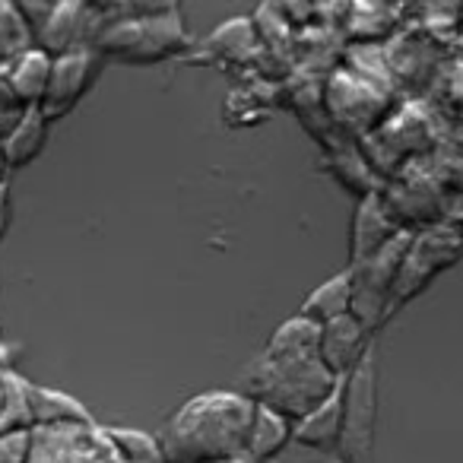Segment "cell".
<instances>
[{"label": "cell", "mask_w": 463, "mask_h": 463, "mask_svg": "<svg viewBox=\"0 0 463 463\" xmlns=\"http://www.w3.org/2000/svg\"><path fill=\"white\" fill-rule=\"evenodd\" d=\"M54 54H48L45 48H26L20 58L10 64L7 71V90L23 109H39L45 99L48 80H52Z\"/></svg>", "instance_id": "cell-10"}, {"label": "cell", "mask_w": 463, "mask_h": 463, "mask_svg": "<svg viewBox=\"0 0 463 463\" xmlns=\"http://www.w3.org/2000/svg\"><path fill=\"white\" fill-rule=\"evenodd\" d=\"M29 45V26L14 0H0V64H14Z\"/></svg>", "instance_id": "cell-18"}, {"label": "cell", "mask_w": 463, "mask_h": 463, "mask_svg": "<svg viewBox=\"0 0 463 463\" xmlns=\"http://www.w3.org/2000/svg\"><path fill=\"white\" fill-rule=\"evenodd\" d=\"M187 45V29L178 14L172 16H118L102 26L96 52L128 64H156Z\"/></svg>", "instance_id": "cell-3"}, {"label": "cell", "mask_w": 463, "mask_h": 463, "mask_svg": "<svg viewBox=\"0 0 463 463\" xmlns=\"http://www.w3.org/2000/svg\"><path fill=\"white\" fill-rule=\"evenodd\" d=\"M378 429V372L374 355L368 353L343 378V435L336 454L343 463H368Z\"/></svg>", "instance_id": "cell-4"}, {"label": "cell", "mask_w": 463, "mask_h": 463, "mask_svg": "<svg viewBox=\"0 0 463 463\" xmlns=\"http://www.w3.org/2000/svg\"><path fill=\"white\" fill-rule=\"evenodd\" d=\"M353 296H355V283H353V270L336 273V277L324 279L302 305V315H308L311 321L327 324L334 317H343L353 311Z\"/></svg>", "instance_id": "cell-14"}, {"label": "cell", "mask_w": 463, "mask_h": 463, "mask_svg": "<svg viewBox=\"0 0 463 463\" xmlns=\"http://www.w3.org/2000/svg\"><path fill=\"white\" fill-rule=\"evenodd\" d=\"M317 340H321V324L311 321L308 315L298 311L286 324L273 330L264 355L270 359H289V355H317Z\"/></svg>", "instance_id": "cell-15"}, {"label": "cell", "mask_w": 463, "mask_h": 463, "mask_svg": "<svg viewBox=\"0 0 463 463\" xmlns=\"http://www.w3.org/2000/svg\"><path fill=\"white\" fill-rule=\"evenodd\" d=\"M99 71H102V54H99L96 48H77V52L58 54L39 111L48 118V121L64 118L67 111L77 109L80 99L90 92V86L96 83Z\"/></svg>", "instance_id": "cell-7"}, {"label": "cell", "mask_w": 463, "mask_h": 463, "mask_svg": "<svg viewBox=\"0 0 463 463\" xmlns=\"http://www.w3.org/2000/svg\"><path fill=\"white\" fill-rule=\"evenodd\" d=\"M340 435H343V381L334 387V393L327 400H321L315 410H308L298 419L296 431H292V441L315 450H336Z\"/></svg>", "instance_id": "cell-9"}, {"label": "cell", "mask_w": 463, "mask_h": 463, "mask_svg": "<svg viewBox=\"0 0 463 463\" xmlns=\"http://www.w3.org/2000/svg\"><path fill=\"white\" fill-rule=\"evenodd\" d=\"M258 400L239 391L191 397L162 429L165 463H245Z\"/></svg>", "instance_id": "cell-1"}, {"label": "cell", "mask_w": 463, "mask_h": 463, "mask_svg": "<svg viewBox=\"0 0 463 463\" xmlns=\"http://www.w3.org/2000/svg\"><path fill=\"white\" fill-rule=\"evenodd\" d=\"M35 429L0 431V463H29L33 460Z\"/></svg>", "instance_id": "cell-20"}, {"label": "cell", "mask_w": 463, "mask_h": 463, "mask_svg": "<svg viewBox=\"0 0 463 463\" xmlns=\"http://www.w3.org/2000/svg\"><path fill=\"white\" fill-rule=\"evenodd\" d=\"M216 58H225V61H248L254 52V26L251 20H229L210 35L206 42Z\"/></svg>", "instance_id": "cell-17"}, {"label": "cell", "mask_w": 463, "mask_h": 463, "mask_svg": "<svg viewBox=\"0 0 463 463\" xmlns=\"http://www.w3.org/2000/svg\"><path fill=\"white\" fill-rule=\"evenodd\" d=\"M48 118L39 109H23V115L16 118V124L10 128V134L0 143V156L4 162L14 168L29 165L42 156L48 143Z\"/></svg>", "instance_id": "cell-12"}, {"label": "cell", "mask_w": 463, "mask_h": 463, "mask_svg": "<svg viewBox=\"0 0 463 463\" xmlns=\"http://www.w3.org/2000/svg\"><path fill=\"white\" fill-rule=\"evenodd\" d=\"M92 4H96V7H102V10H109V7H118L121 0H92Z\"/></svg>", "instance_id": "cell-23"}, {"label": "cell", "mask_w": 463, "mask_h": 463, "mask_svg": "<svg viewBox=\"0 0 463 463\" xmlns=\"http://www.w3.org/2000/svg\"><path fill=\"white\" fill-rule=\"evenodd\" d=\"M121 16H172L178 14V0H121Z\"/></svg>", "instance_id": "cell-21"}, {"label": "cell", "mask_w": 463, "mask_h": 463, "mask_svg": "<svg viewBox=\"0 0 463 463\" xmlns=\"http://www.w3.org/2000/svg\"><path fill=\"white\" fill-rule=\"evenodd\" d=\"M105 10L92 0H52L39 29V48L48 54H67L77 48H96V39L105 26Z\"/></svg>", "instance_id": "cell-6"}, {"label": "cell", "mask_w": 463, "mask_h": 463, "mask_svg": "<svg viewBox=\"0 0 463 463\" xmlns=\"http://www.w3.org/2000/svg\"><path fill=\"white\" fill-rule=\"evenodd\" d=\"M340 381L343 378H336L324 365L321 355H289V359L260 355L258 365L251 368V397L298 422L305 412L327 400Z\"/></svg>", "instance_id": "cell-2"}, {"label": "cell", "mask_w": 463, "mask_h": 463, "mask_svg": "<svg viewBox=\"0 0 463 463\" xmlns=\"http://www.w3.org/2000/svg\"><path fill=\"white\" fill-rule=\"evenodd\" d=\"M29 412L35 425H64V422H92L90 410L73 397L52 387L29 384Z\"/></svg>", "instance_id": "cell-16"}, {"label": "cell", "mask_w": 463, "mask_h": 463, "mask_svg": "<svg viewBox=\"0 0 463 463\" xmlns=\"http://www.w3.org/2000/svg\"><path fill=\"white\" fill-rule=\"evenodd\" d=\"M14 384H16L14 372H0V419H4V412L10 410V400H14Z\"/></svg>", "instance_id": "cell-22"}, {"label": "cell", "mask_w": 463, "mask_h": 463, "mask_svg": "<svg viewBox=\"0 0 463 463\" xmlns=\"http://www.w3.org/2000/svg\"><path fill=\"white\" fill-rule=\"evenodd\" d=\"M124 463H165L159 438H149L137 429H105Z\"/></svg>", "instance_id": "cell-19"}, {"label": "cell", "mask_w": 463, "mask_h": 463, "mask_svg": "<svg viewBox=\"0 0 463 463\" xmlns=\"http://www.w3.org/2000/svg\"><path fill=\"white\" fill-rule=\"evenodd\" d=\"M292 431H296V422H292L286 412L273 410V406H267L258 400L251 435H248L245 463H270L273 457L283 454V448L292 441Z\"/></svg>", "instance_id": "cell-11"}, {"label": "cell", "mask_w": 463, "mask_h": 463, "mask_svg": "<svg viewBox=\"0 0 463 463\" xmlns=\"http://www.w3.org/2000/svg\"><path fill=\"white\" fill-rule=\"evenodd\" d=\"M368 334H372V330H368L353 311L343 317H334V321L321 324L317 355H321V362L336 374V378H346V374L372 353Z\"/></svg>", "instance_id": "cell-8"}, {"label": "cell", "mask_w": 463, "mask_h": 463, "mask_svg": "<svg viewBox=\"0 0 463 463\" xmlns=\"http://www.w3.org/2000/svg\"><path fill=\"white\" fill-rule=\"evenodd\" d=\"M393 235H397V229L391 222V213L381 206V200L374 194H368L359 203V213H355L353 222V264L378 254Z\"/></svg>", "instance_id": "cell-13"}, {"label": "cell", "mask_w": 463, "mask_h": 463, "mask_svg": "<svg viewBox=\"0 0 463 463\" xmlns=\"http://www.w3.org/2000/svg\"><path fill=\"white\" fill-rule=\"evenodd\" d=\"M29 463H124L109 431L96 422L35 425L33 460Z\"/></svg>", "instance_id": "cell-5"}]
</instances>
